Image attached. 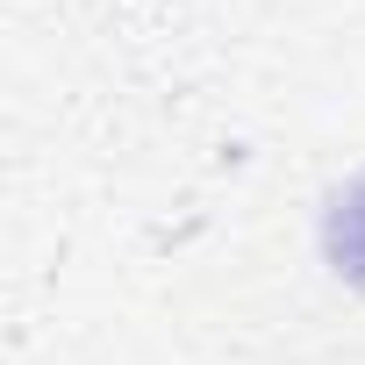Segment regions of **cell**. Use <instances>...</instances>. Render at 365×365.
<instances>
[{"label": "cell", "instance_id": "6da1fadb", "mask_svg": "<svg viewBox=\"0 0 365 365\" xmlns=\"http://www.w3.org/2000/svg\"><path fill=\"white\" fill-rule=\"evenodd\" d=\"M322 244H329V265H336L351 287H365V172L351 179V187H344L336 201H329Z\"/></svg>", "mask_w": 365, "mask_h": 365}]
</instances>
